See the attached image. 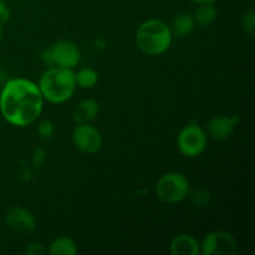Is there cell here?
I'll list each match as a JSON object with an SVG mask.
<instances>
[{"instance_id": "6da1fadb", "label": "cell", "mask_w": 255, "mask_h": 255, "mask_svg": "<svg viewBox=\"0 0 255 255\" xmlns=\"http://www.w3.org/2000/svg\"><path fill=\"white\" fill-rule=\"evenodd\" d=\"M44 97L35 82L16 77L6 81L0 92V112L6 122L16 127L34 124L42 112Z\"/></svg>"}, {"instance_id": "7a4b0ae2", "label": "cell", "mask_w": 255, "mask_h": 255, "mask_svg": "<svg viewBox=\"0 0 255 255\" xmlns=\"http://www.w3.org/2000/svg\"><path fill=\"white\" fill-rule=\"evenodd\" d=\"M42 97L51 104H64L76 90L75 72L70 69L52 66L40 76L37 84Z\"/></svg>"}, {"instance_id": "3957f363", "label": "cell", "mask_w": 255, "mask_h": 255, "mask_svg": "<svg viewBox=\"0 0 255 255\" xmlns=\"http://www.w3.org/2000/svg\"><path fill=\"white\" fill-rule=\"evenodd\" d=\"M171 29L159 19H149L142 22L136 31V45L143 54L158 56L166 52L172 44Z\"/></svg>"}, {"instance_id": "277c9868", "label": "cell", "mask_w": 255, "mask_h": 255, "mask_svg": "<svg viewBox=\"0 0 255 255\" xmlns=\"http://www.w3.org/2000/svg\"><path fill=\"white\" fill-rule=\"evenodd\" d=\"M189 181L179 172H168L159 177L156 183V194L162 202L176 204L188 197Z\"/></svg>"}, {"instance_id": "5b68a950", "label": "cell", "mask_w": 255, "mask_h": 255, "mask_svg": "<svg viewBox=\"0 0 255 255\" xmlns=\"http://www.w3.org/2000/svg\"><path fill=\"white\" fill-rule=\"evenodd\" d=\"M208 136L206 129L197 124H188L179 131L177 136L178 151L188 158L198 157L206 151Z\"/></svg>"}, {"instance_id": "8992f818", "label": "cell", "mask_w": 255, "mask_h": 255, "mask_svg": "<svg viewBox=\"0 0 255 255\" xmlns=\"http://www.w3.org/2000/svg\"><path fill=\"white\" fill-rule=\"evenodd\" d=\"M202 255H234L238 252V243L226 231H213L199 243Z\"/></svg>"}, {"instance_id": "52a82bcc", "label": "cell", "mask_w": 255, "mask_h": 255, "mask_svg": "<svg viewBox=\"0 0 255 255\" xmlns=\"http://www.w3.org/2000/svg\"><path fill=\"white\" fill-rule=\"evenodd\" d=\"M72 143L79 151L94 154L101 149L104 138L99 129L90 124H77L71 133Z\"/></svg>"}, {"instance_id": "ba28073f", "label": "cell", "mask_w": 255, "mask_h": 255, "mask_svg": "<svg viewBox=\"0 0 255 255\" xmlns=\"http://www.w3.org/2000/svg\"><path fill=\"white\" fill-rule=\"evenodd\" d=\"M51 52L52 65H56L59 67L72 70L79 65L81 59V52L76 44H74L70 40H59L50 47Z\"/></svg>"}, {"instance_id": "9c48e42d", "label": "cell", "mask_w": 255, "mask_h": 255, "mask_svg": "<svg viewBox=\"0 0 255 255\" xmlns=\"http://www.w3.org/2000/svg\"><path fill=\"white\" fill-rule=\"evenodd\" d=\"M5 223L7 228L11 229L16 233L26 234L31 233L36 228V221L35 217L29 209L20 206H14L9 208L5 214Z\"/></svg>"}, {"instance_id": "30bf717a", "label": "cell", "mask_w": 255, "mask_h": 255, "mask_svg": "<svg viewBox=\"0 0 255 255\" xmlns=\"http://www.w3.org/2000/svg\"><path fill=\"white\" fill-rule=\"evenodd\" d=\"M237 117L224 116V115H218L214 116L207 122L206 133L211 138L216 141H224L228 139L233 134L236 129Z\"/></svg>"}, {"instance_id": "8fae6325", "label": "cell", "mask_w": 255, "mask_h": 255, "mask_svg": "<svg viewBox=\"0 0 255 255\" xmlns=\"http://www.w3.org/2000/svg\"><path fill=\"white\" fill-rule=\"evenodd\" d=\"M169 253L172 255H199V242L189 234H179L172 239L169 244Z\"/></svg>"}, {"instance_id": "7c38bea8", "label": "cell", "mask_w": 255, "mask_h": 255, "mask_svg": "<svg viewBox=\"0 0 255 255\" xmlns=\"http://www.w3.org/2000/svg\"><path fill=\"white\" fill-rule=\"evenodd\" d=\"M100 112L99 102L94 99H84L76 105L74 112H72V119L77 124H89L94 121Z\"/></svg>"}, {"instance_id": "4fadbf2b", "label": "cell", "mask_w": 255, "mask_h": 255, "mask_svg": "<svg viewBox=\"0 0 255 255\" xmlns=\"http://www.w3.org/2000/svg\"><path fill=\"white\" fill-rule=\"evenodd\" d=\"M194 26H196V22H194L193 16L191 14H187V12H182V14L177 15L174 17L169 29H171L172 35H174V36L184 37L192 34Z\"/></svg>"}, {"instance_id": "5bb4252c", "label": "cell", "mask_w": 255, "mask_h": 255, "mask_svg": "<svg viewBox=\"0 0 255 255\" xmlns=\"http://www.w3.org/2000/svg\"><path fill=\"white\" fill-rule=\"evenodd\" d=\"M49 253L52 255H75L77 253L76 242L70 237H57L50 243Z\"/></svg>"}, {"instance_id": "9a60e30c", "label": "cell", "mask_w": 255, "mask_h": 255, "mask_svg": "<svg viewBox=\"0 0 255 255\" xmlns=\"http://www.w3.org/2000/svg\"><path fill=\"white\" fill-rule=\"evenodd\" d=\"M217 15H218V11H217L214 4H202L198 5V7H197L192 16H193L196 25L206 27L216 20Z\"/></svg>"}, {"instance_id": "2e32d148", "label": "cell", "mask_w": 255, "mask_h": 255, "mask_svg": "<svg viewBox=\"0 0 255 255\" xmlns=\"http://www.w3.org/2000/svg\"><path fill=\"white\" fill-rule=\"evenodd\" d=\"M75 81H76V86L82 87V89H92L99 81V74L94 69L85 67L75 74Z\"/></svg>"}, {"instance_id": "e0dca14e", "label": "cell", "mask_w": 255, "mask_h": 255, "mask_svg": "<svg viewBox=\"0 0 255 255\" xmlns=\"http://www.w3.org/2000/svg\"><path fill=\"white\" fill-rule=\"evenodd\" d=\"M242 27L249 36H253L255 32V12L253 9L247 10L242 16Z\"/></svg>"}, {"instance_id": "ac0fdd59", "label": "cell", "mask_w": 255, "mask_h": 255, "mask_svg": "<svg viewBox=\"0 0 255 255\" xmlns=\"http://www.w3.org/2000/svg\"><path fill=\"white\" fill-rule=\"evenodd\" d=\"M188 197H191L192 202L198 207H204L209 203L211 201V196L208 192L203 191V189H196V191H191L189 189Z\"/></svg>"}, {"instance_id": "d6986e66", "label": "cell", "mask_w": 255, "mask_h": 255, "mask_svg": "<svg viewBox=\"0 0 255 255\" xmlns=\"http://www.w3.org/2000/svg\"><path fill=\"white\" fill-rule=\"evenodd\" d=\"M54 124L51 121H49V120H44V121H41L37 125V133H39V136L42 139L51 138V136L54 134Z\"/></svg>"}, {"instance_id": "ffe728a7", "label": "cell", "mask_w": 255, "mask_h": 255, "mask_svg": "<svg viewBox=\"0 0 255 255\" xmlns=\"http://www.w3.org/2000/svg\"><path fill=\"white\" fill-rule=\"evenodd\" d=\"M45 159H46V152H45L44 148L39 147V148H36L34 152H32L31 162H32V166H34L35 168H40V167L44 164Z\"/></svg>"}, {"instance_id": "44dd1931", "label": "cell", "mask_w": 255, "mask_h": 255, "mask_svg": "<svg viewBox=\"0 0 255 255\" xmlns=\"http://www.w3.org/2000/svg\"><path fill=\"white\" fill-rule=\"evenodd\" d=\"M25 253L27 255H41L46 253V249H45L44 244L40 242H31L25 249Z\"/></svg>"}, {"instance_id": "7402d4cb", "label": "cell", "mask_w": 255, "mask_h": 255, "mask_svg": "<svg viewBox=\"0 0 255 255\" xmlns=\"http://www.w3.org/2000/svg\"><path fill=\"white\" fill-rule=\"evenodd\" d=\"M10 9L7 7L6 2L4 0H0V24H5L10 19Z\"/></svg>"}, {"instance_id": "603a6c76", "label": "cell", "mask_w": 255, "mask_h": 255, "mask_svg": "<svg viewBox=\"0 0 255 255\" xmlns=\"http://www.w3.org/2000/svg\"><path fill=\"white\" fill-rule=\"evenodd\" d=\"M191 1L197 5H202V4H214L216 0H191Z\"/></svg>"}, {"instance_id": "cb8c5ba5", "label": "cell", "mask_w": 255, "mask_h": 255, "mask_svg": "<svg viewBox=\"0 0 255 255\" xmlns=\"http://www.w3.org/2000/svg\"><path fill=\"white\" fill-rule=\"evenodd\" d=\"M2 37V24H0V40Z\"/></svg>"}]
</instances>
